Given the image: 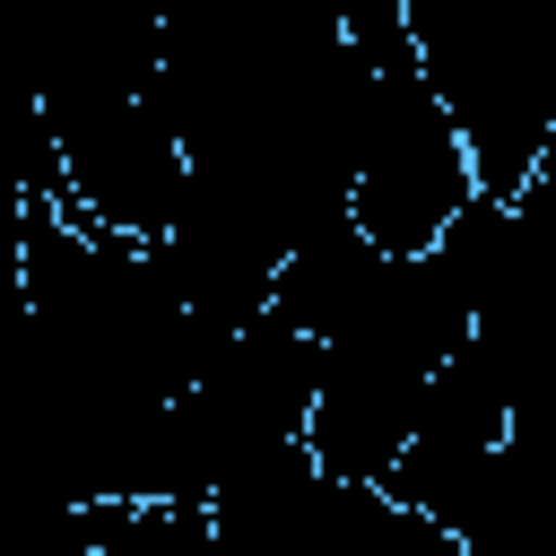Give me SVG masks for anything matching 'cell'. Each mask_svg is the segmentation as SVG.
<instances>
[{
    "instance_id": "6da1fadb",
    "label": "cell",
    "mask_w": 556,
    "mask_h": 556,
    "mask_svg": "<svg viewBox=\"0 0 556 556\" xmlns=\"http://www.w3.org/2000/svg\"><path fill=\"white\" fill-rule=\"evenodd\" d=\"M478 287L452 235L417 243V252H382L374 278L313 330V408H304V452L339 478H374L391 469L434 365L469 339Z\"/></svg>"
},
{
    "instance_id": "7a4b0ae2",
    "label": "cell",
    "mask_w": 556,
    "mask_h": 556,
    "mask_svg": "<svg viewBox=\"0 0 556 556\" xmlns=\"http://www.w3.org/2000/svg\"><path fill=\"white\" fill-rule=\"evenodd\" d=\"M478 200L469 156L452 113L434 104L417 43L356 52V156H348V226L374 252H417L434 243L460 208Z\"/></svg>"
},
{
    "instance_id": "3957f363",
    "label": "cell",
    "mask_w": 556,
    "mask_h": 556,
    "mask_svg": "<svg viewBox=\"0 0 556 556\" xmlns=\"http://www.w3.org/2000/svg\"><path fill=\"white\" fill-rule=\"evenodd\" d=\"M217 556H460V539L408 504H391L374 478L321 469L304 443L261 460L208 504Z\"/></svg>"
},
{
    "instance_id": "277c9868",
    "label": "cell",
    "mask_w": 556,
    "mask_h": 556,
    "mask_svg": "<svg viewBox=\"0 0 556 556\" xmlns=\"http://www.w3.org/2000/svg\"><path fill=\"white\" fill-rule=\"evenodd\" d=\"M513 408H521L513 356L469 330V339L434 365V382H426V400H417V417H408V434H400V452H391V469H382V495L452 530L460 504L478 495L486 460L504 452Z\"/></svg>"
},
{
    "instance_id": "5b68a950",
    "label": "cell",
    "mask_w": 556,
    "mask_h": 556,
    "mask_svg": "<svg viewBox=\"0 0 556 556\" xmlns=\"http://www.w3.org/2000/svg\"><path fill=\"white\" fill-rule=\"evenodd\" d=\"M61 556H217L208 504H156V495H96L70 513Z\"/></svg>"
}]
</instances>
